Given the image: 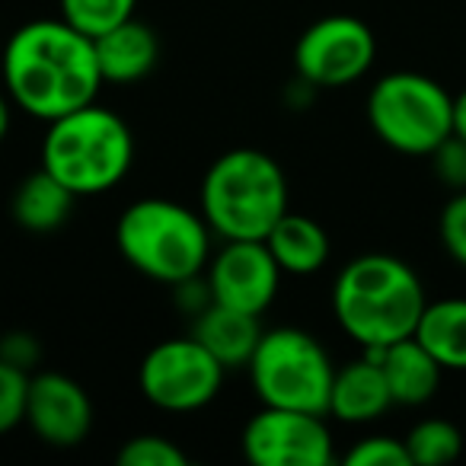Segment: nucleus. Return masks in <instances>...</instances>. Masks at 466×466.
<instances>
[{"instance_id": "obj_1", "label": "nucleus", "mask_w": 466, "mask_h": 466, "mask_svg": "<svg viewBox=\"0 0 466 466\" xmlns=\"http://www.w3.org/2000/svg\"><path fill=\"white\" fill-rule=\"evenodd\" d=\"M0 84L16 109L48 125L96 103L103 74L90 35L58 16L10 33L0 52Z\"/></svg>"}, {"instance_id": "obj_2", "label": "nucleus", "mask_w": 466, "mask_h": 466, "mask_svg": "<svg viewBox=\"0 0 466 466\" xmlns=\"http://www.w3.org/2000/svg\"><path fill=\"white\" fill-rule=\"evenodd\" d=\"M425 304L419 275L387 253L351 259L332 285V313L361 349H383L415 336Z\"/></svg>"}, {"instance_id": "obj_3", "label": "nucleus", "mask_w": 466, "mask_h": 466, "mask_svg": "<svg viewBox=\"0 0 466 466\" xmlns=\"http://www.w3.org/2000/svg\"><path fill=\"white\" fill-rule=\"evenodd\" d=\"M201 214L220 240H266L288 214V179L275 157L256 147H233L201 179Z\"/></svg>"}, {"instance_id": "obj_4", "label": "nucleus", "mask_w": 466, "mask_h": 466, "mask_svg": "<svg viewBox=\"0 0 466 466\" xmlns=\"http://www.w3.org/2000/svg\"><path fill=\"white\" fill-rule=\"evenodd\" d=\"M211 237L205 214L169 198L131 201L116 224V247L122 259L144 279L182 285L198 279L211 259Z\"/></svg>"}, {"instance_id": "obj_5", "label": "nucleus", "mask_w": 466, "mask_h": 466, "mask_svg": "<svg viewBox=\"0 0 466 466\" xmlns=\"http://www.w3.org/2000/svg\"><path fill=\"white\" fill-rule=\"evenodd\" d=\"M135 163V135L118 112L90 103L48 122L42 141V169L77 198L103 195L128 176Z\"/></svg>"}, {"instance_id": "obj_6", "label": "nucleus", "mask_w": 466, "mask_h": 466, "mask_svg": "<svg viewBox=\"0 0 466 466\" xmlns=\"http://www.w3.org/2000/svg\"><path fill=\"white\" fill-rule=\"evenodd\" d=\"M262 406L329 412V390L336 377L329 351L317 336L298 326L266 329L247 364Z\"/></svg>"}, {"instance_id": "obj_7", "label": "nucleus", "mask_w": 466, "mask_h": 466, "mask_svg": "<svg viewBox=\"0 0 466 466\" xmlns=\"http://www.w3.org/2000/svg\"><path fill=\"white\" fill-rule=\"evenodd\" d=\"M368 122L387 147L431 157L453 135V96L425 74L396 71L370 86Z\"/></svg>"}, {"instance_id": "obj_8", "label": "nucleus", "mask_w": 466, "mask_h": 466, "mask_svg": "<svg viewBox=\"0 0 466 466\" xmlns=\"http://www.w3.org/2000/svg\"><path fill=\"white\" fill-rule=\"evenodd\" d=\"M227 368L195 336L163 339L137 368V390L163 412H198L218 400Z\"/></svg>"}, {"instance_id": "obj_9", "label": "nucleus", "mask_w": 466, "mask_h": 466, "mask_svg": "<svg viewBox=\"0 0 466 466\" xmlns=\"http://www.w3.org/2000/svg\"><path fill=\"white\" fill-rule=\"evenodd\" d=\"M377 58V39L358 16H323L294 46V67L307 86L339 90L370 71Z\"/></svg>"}, {"instance_id": "obj_10", "label": "nucleus", "mask_w": 466, "mask_h": 466, "mask_svg": "<svg viewBox=\"0 0 466 466\" xmlns=\"http://www.w3.org/2000/svg\"><path fill=\"white\" fill-rule=\"evenodd\" d=\"M240 447L256 466H329L336 460L326 415L304 409L262 406L243 425Z\"/></svg>"}, {"instance_id": "obj_11", "label": "nucleus", "mask_w": 466, "mask_h": 466, "mask_svg": "<svg viewBox=\"0 0 466 466\" xmlns=\"http://www.w3.org/2000/svg\"><path fill=\"white\" fill-rule=\"evenodd\" d=\"M281 275L266 240H224V249L208 259L205 285L214 304L262 317L279 298Z\"/></svg>"}, {"instance_id": "obj_12", "label": "nucleus", "mask_w": 466, "mask_h": 466, "mask_svg": "<svg viewBox=\"0 0 466 466\" xmlns=\"http://www.w3.org/2000/svg\"><path fill=\"white\" fill-rule=\"evenodd\" d=\"M26 425L42 444L71 451L84 444L90 434L93 402L74 377L61 370H39V374H29Z\"/></svg>"}, {"instance_id": "obj_13", "label": "nucleus", "mask_w": 466, "mask_h": 466, "mask_svg": "<svg viewBox=\"0 0 466 466\" xmlns=\"http://www.w3.org/2000/svg\"><path fill=\"white\" fill-rule=\"evenodd\" d=\"M364 355L380 364L393 406H425L438 393L444 368L415 336L383 345V349H364Z\"/></svg>"}, {"instance_id": "obj_14", "label": "nucleus", "mask_w": 466, "mask_h": 466, "mask_svg": "<svg viewBox=\"0 0 466 466\" xmlns=\"http://www.w3.org/2000/svg\"><path fill=\"white\" fill-rule=\"evenodd\" d=\"M93 48H96L103 84H118V86L144 80L157 67V58H160L157 33L147 23L135 20V16L112 26L109 33L96 35Z\"/></svg>"}, {"instance_id": "obj_15", "label": "nucleus", "mask_w": 466, "mask_h": 466, "mask_svg": "<svg viewBox=\"0 0 466 466\" xmlns=\"http://www.w3.org/2000/svg\"><path fill=\"white\" fill-rule=\"evenodd\" d=\"M390 406H393V396H390L387 377L374 358L364 355L358 361H349L345 368H336L326 415L345 421V425H368V421L380 419Z\"/></svg>"}, {"instance_id": "obj_16", "label": "nucleus", "mask_w": 466, "mask_h": 466, "mask_svg": "<svg viewBox=\"0 0 466 466\" xmlns=\"http://www.w3.org/2000/svg\"><path fill=\"white\" fill-rule=\"evenodd\" d=\"M262 332L266 329L259 326V317L233 310V307H224V304H214V300L195 313V323H192V336L198 339L227 370L247 368L256 345H259Z\"/></svg>"}, {"instance_id": "obj_17", "label": "nucleus", "mask_w": 466, "mask_h": 466, "mask_svg": "<svg viewBox=\"0 0 466 466\" xmlns=\"http://www.w3.org/2000/svg\"><path fill=\"white\" fill-rule=\"evenodd\" d=\"M268 253L285 275H317L329 262V233L307 214L288 211L266 237Z\"/></svg>"}, {"instance_id": "obj_18", "label": "nucleus", "mask_w": 466, "mask_h": 466, "mask_svg": "<svg viewBox=\"0 0 466 466\" xmlns=\"http://www.w3.org/2000/svg\"><path fill=\"white\" fill-rule=\"evenodd\" d=\"M77 195L67 186H61L48 169H35L16 186L10 211L14 220L29 233H55L74 211Z\"/></svg>"}, {"instance_id": "obj_19", "label": "nucleus", "mask_w": 466, "mask_h": 466, "mask_svg": "<svg viewBox=\"0 0 466 466\" xmlns=\"http://www.w3.org/2000/svg\"><path fill=\"white\" fill-rule=\"evenodd\" d=\"M415 339L434 355L444 370H466V298L425 304Z\"/></svg>"}, {"instance_id": "obj_20", "label": "nucleus", "mask_w": 466, "mask_h": 466, "mask_svg": "<svg viewBox=\"0 0 466 466\" xmlns=\"http://www.w3.org/2000/svg\"><path fill=\"white\" fill-rule=\"evenodd\" d=\"M406 451L412 466H444L453 463L463 451V434L453 421L447 419H425L409 428Z\"/></svg>"}, {"instance_id": "obj_21", "label": "nucleus", "mask_w": 466, "mask_h": 466, "mask_svg": "<svg viewBox=\"0 0 466 466\" xmlns=\"http://www.w3.org/2000/svg\"><path fill=\"white\" fill-rule=\"evenodd\" d=\"M58 7L61 20H67L74 29L96 39L118 23L131 20L137 0H58Z\"/></svg>"}, {"instance_id": "obj_22", "label": "nucleus", "mask_w": 466, "mask_h": 466, "mask_svg": "<svg viewBox=\"0 0 466 466\" xmlns=\"http://www.w3.org/2000/svg\"><path fill=\"white\" fill-rule=\"evenodd\" d=\"M118 466H188V453L163 434H137L116 453Z\"/></svg>"}, {"instance_id": "obj_23", "label": "nucleus", "mask_w": 466, "mask_h": 466, "mask_svg": "<svg viewBox=\"0 0 466 466\" xmlns=\"http://www.w3.org/2000/svg\"><path fill=\"white\" fill-rule=\"evenodd\" d=\"M26 393L29 374L0 358V434L14 431L26 421Z\"/></svg>"}, {"instance_id": "obj_24", "label": "nucleus", "mask_w": 466, "mask_h": 466, "mask_svg": "<svg viewBox=\"0 0 466 466\" xmlns=\"http://www.w3.org/2000/svg\"><path fill=\"white\" fill-rule=\"evenodd\" d=\"M342 460L345 466H412L406 441L390 438V434H370V438L358 441Z\"/></svg>"}, {"instance_id": "obj_25", "label": "nucleus", "mask_w": 466, "mask_h": 466, "mask_svg": "<svg viewBox=\"0 0 466 466\" xmlns=\"http://www.w3.org/2000/svg\"><path fill=\"white\" fill-rule=\"evenodd\" d=\"M438 233H441V247L447 249L457 266L466 268V188L457 192L451 201L444 205L438 220Z\"/></svg>"}, {"instance_id": "obj_26", "label": "nucleus", "mask_w": 466, "mask_h": 466, "mask_svg": "<svg viewBox=\"0 0 466 466\" xmlns=\"http://www.w3.org/2000/svg\"><path fill=\"white\" fill-rule=\"evenodd\" d=\"M431 167L444 186L463 192L466 188V141L457 135L447 137L441 147L431 150Z\"/></svg>"}, {"instance_id": "obj_27", "label": "nucleus", "mask_w": 466, "mask_h": 466, "mask_svg": "<svg viewBox=\"0 0 466 466\" xmlns=\"http://www.w3.org/2000/svg\"><path fill=\"white\" fill-rule=\"evenodd\" d=\"M0 358L29 374V370L42 361V345L33 332H20V329L7 332V336L0 339Z\"/></svg>"}, {"instance_id": "obj_28", "label": "nucleus", "mask_w": 466, "mask_h": 466, "mask_svg": "<svg viewBox=\"0 0 466 466\" xmlns=\"http://www.w3.org/2000/svg\"><path fill=\"white\" fill-rule=\"evenodd\" d=\"M453 135L466 141V90L453 96Z\"/></svg>"}, {"instance_id": "obj_29", "label": "nucleus", "mask_w": 466, "mask_h": 466, "mask_svg": "<svg viewBox=\"0 0 466 466\" xmlns=\"http://www.w3.org/2000/svg\"><path fill=\"white\" fill-rule=\"evenodd\" d=\"M10 122H14V99H10L7 90H0V141L7 137Z\"/></svg>"}, {"instance_id": "obj_30", "label": "nucleus", "mask_w": 466, "mask_h": 466, "mask_svg": "<svg viewBox=\"0 0 466 466\" xmlns=\"http://www.w3.org/2000/svg\"><path fill=\"white\" fill-rule=\"evenodd\" d=\"M0 52H4V42H0Z\"/></svg>"}]
</instances>
